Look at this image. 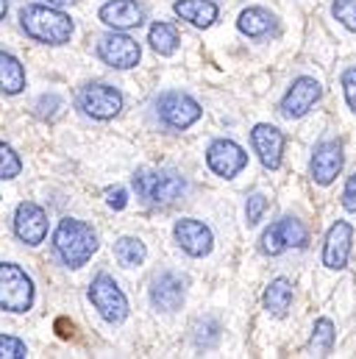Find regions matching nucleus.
<instances>
[{
    "label": "nucleus",
    "mask_w": 356,
    "mask_h": 359,
    "mask_svg": "<svg viewBox=\"0 0 356 359\" xmlns=\"http://www.w3.org/2000/svg\"><path fill=\"white\" fill-rule=\"evenodd\" d=\"M20 25L31 39L45 42V45H64V42H70V36L76 31L73 20L50 3L48 6H39V3L25 6L20 11Z\"/></svg>",
    "instance_id": "nucleus-1"
},
{
    "label": "nucleus",
    "mask_w": 356,
    "mask_h": 359,
    "mask_svg": "<svg viewBox=\"0 0 356 359\" xmlns=\"http://www.w3.org/2000/svg\"><path fill=\"white\" fill-rule=\"evenodd\" d=\"M53 248L62 257L64 265L70 268H81L92 259V254L97 251V234L92 231L84 220H62L56 234H53Z\"/></svg>",
    "instance_id": "nucleus-2"
},
{
    "label": "nucleus",
    "mask_w": 356,
    "mask_h": 359,
    "mask_svg": "<svg viewBox=\"0 0 356 359\" xmlns=\"http://www.w3.org/2000/svg\"><path fill=\"white\" fill-rule=\"evenodd\" d=\"M134 189L137 195L148 203V206H173L186 189V181L181 173L170 168H159V170H137L134 176Z\"/></svg>",
    "instance_id": "nucleus-3"
},
{
    "label": "nucleus",
    "mask_w": 356,
    "mask_h": 359,
    "mask_svg": "<svg viewBox=\"0 0 356 359\" xmlns=\"http://www.w3.org/2000/svg\"><path fill=\"white\" fill-rule=\"evenodd\" d=\"M34 304V281L20 265L0 262V309L28 312Z\"/></svg>",
    "instance_id": "nucleus-4"
},
{
    "label": "nucleus",
    "mask_w": 356,
    "mask_h": 359,
    "mask_svg": "<svg viewBox=\"0 0 356 359\" xmlns=\"http://www.w3.org/2000/svg\"><path fill=\"white\" fill-rule=\"evenodd\" d=\"M89 301L106 323H123L128 315V298L109 273L95 276V281L89 284Z\"/></svg>",
    "instance_id": "nucleus-5"
},
{
    "label": "nucleus",
    "mask_w": 356,
    "mask_h": 359,
    "mask_svg": "<svg viewBox=\"0 0 356 359\" xmlns=\"http://www.w3.org/2000/svg\"><path fill=\"white\" fill-rule=\"evenodd\" d=\"M200 103L195 100V97H189L186 92H165V95H159V100H156V114H159V120L167 126V128H173V131H184V128H189L192 123H198V117H200Z\"/></svg>",
    "instance_id": "nucleus-6"
},
{
    "label": "nucleus",
    "mask_w": 356,
    "mask_h": 359,
    "mask_svg": "<svg viewBox=\"0 0 356 359\" xmlns=\"http://www.w3.org/2000/svg\"><path fill=\"white\" fill-rule=\"evenodd\" d=\"M309 243V231L298 217H281L275 220L265 234H262V251L270 257H278L287 248H306Z\"/></svg>",
    "instance_id": "nucleus-7"
},
{
    "label": "nucleus",
    "mask_w": 356,
    "mask_h": 359,
    "mask_svg": "<svg viewBox=\"0 0 356 359\" xmlns=\"http://www.w3.org/2000/svg\"><path fill=\"white\" fill-rule=\"evenodd\" d=\"M78 106L92 120H111L123 109V95L109 84H87L78 92Z\"/></svg>",
    "instance_id": "nucleus-8"
},
{
    "label": "nucleus",
    "mask_w": 356,
    "mask_h": 359,
    "mask_svg": "<svg viewBox=\"0 0 356 359\" xmlns=\"http://www.w3.org/2000/svg\"><path fill=\"white\" fill-rule=\"evenodd\" d=\"M97 56H100L109 67H114V70H131V67L139 65L142 50H139V45H137V39H131V36H125V34H106V36L97 42Z\"/></svg>",
    "instance_id": "nucleus-9"
},
{
    "label": "nucleus",
    "mask_w": 356,
    "mask_h": 359,
    "mask_svg": "<svg viewBox=\"0 0 356 359\" xmlns=\"http://www.w3.org/2000/svg\"><path fill=\"white\" fill-rule=\"evenodd\" d=\"M206 165L212 173H217L223 179H234L237 173H242L248 168V154L231 140H214L206 151Z\"/></svg>",
    "instance_id": "nucleus-10"
},
{
    "label": "nucleus",
    "mask_w": 356,
    "mask_h": 359,
    "mask_svg": "<svg viewBox=\"0 0 356 359\" xmlns=\"http://www.w3.org/2000/svg\"><path fill=\"white\" fill-rule=\"evenodd\" d=\"M320 95H323L320 81H315V79H309V76H301V79H295V81L289 84V90L284 95V100H281V114H284L287 120H298V117H303V114H309V111L315 109V103L320 100Z\"/></svg>",
    "instance_id": "nucleus-11"
},
{
    "label": "nucleus",
    "mask_w": 356,
    "mask_h": 359,
    "mask_svg": "<svg viewBox=\"0 0 356 359\" xmlns=\"http://www.w3.org/2000/svg\"><path fill=\"white\" fill-rule=\"evenodd\" d=\"M343 165H345V156H343L340 140H323V142L315 148V154H312L309 173H312L315 184L329 187L331 181L343 173Z\"/></svg>",
    "instance_id": "nucleus-12"
},
{
    "label": "nucleus",
    "mask_w": 356,
    "mask_h": 359,
    "mask_svg": "<svg viewBox=\"0 0 356 359\" xmlns=\"http://www.w3.org/2000/svg\"><path fill=\"white\" fill-rule=\"evenodd\" d=\"M14 234L25 243V245H39L48 237V215L39 203L25 201L17 206L14 212Z\"/></svg>",
    "instance_id": "nucleus-13"
},
{
    "label": "nucleus",
    "mask_w": 356,
    "mask_h": 359,
    "mask_svg": "<svg viewBox=\"0 0 356 359\" xmlns=\"http://www.w3.org/2000/svg\"><path fill=\"white\" fill-rule=\"evenodd\" d=\"M184 298H186V278L173 270H165L151 281V304L159 312H176Z\"/></svg>",
    "instance_id": "nucleus-14"
},
{
    "label": "nucleus",
    "mask_w": 356,
    "mask_h": 359,
    "mask_svg": "<svg viewBox=\"0 0 356 359\" xmlns=\"http://www.w3.org/2000/svg\"><path fill=\"white\" fill-rule=\"evenodd\" d=\"M173 234H176V243L181 245V251L189 254V257H206L212 251V243H214L212 229L206 223L195 220V217L178 220Z\"/></svg>",
    "instance_id": "nucleus-15"
},
{
    "label": "nucleus",
    "mask_w": 356,
    "mask_h": 359,
    "mask_svg": "<svg viewBox=\"0 0 356 359\" xmlns=\"http://www.w3.org/2000/svg\"><path fill=\"white\" fill-rule=\"evenodd\" d=\"M351 243H354V229L345 220H337L329 234H326V245H323V265L329 270H343L348 265L351 257Z\"/></svg>",
    "instance_id": "nucleus-16"
},
{
    "label": "nucleus",
    "mask_w": 356,
    "mask_h": 359,
    "mask_svg": "<svg viewBox=\"0 0 356 359\" xmlns=\"http://www.w3.org/2000/svg\"><path fill=\"white\" fill-rule=\"evenodd\" d=\"M251 142L254 151L259 154V162L265 165L267 170H278L281 168V154H284V134L275 126L259 123L251 131Z\"/></svg>",
    "instance_id": "nucleus-17"
},
{
    "label": "nucleus",
    "mask_w": 356,
    "mask_h": 359,
    "mask_svg": "<svg viewBox=\"0 0 356 359\" xmlns=\"http://www.w3.org/2000/svg\"><path fill=\"white\" fill-rule=\"evenodd\" d=\"M97 17L103 25H109L114 31H125V28H137L145 14H142L137 0H109L100 6Z\"/></svg>",
    "instance_id": "nucleus-18"
},
{
    "label": "nucleus",
    "mask_w": 356,
    "mask_h": 359,
    "mask_svg": "<svg viewBox=\"0 0 356 359\" xmlns=\"http://www.w3.org/2000/svg\"><path fill=\"white\" fill-rule=\"evenodd\" d=\"M237 28H240L245 36H251V39H265V36H270V34H275L278 22H275V14H270L267 8H262V6H251V8L240 11V17H237Z\"/></svg>",
    "instance_id": "nucleus-19"
},
{
    "label": "nucleus",
    "mask_w": 356,
    "mask_h": 359,
    "mask_svg": "<svg viewBox=\"0 0 356 359\" xmlns=\"http://www.w3.org/2000/svg\"><path fill=\"white\" fill-rule=\"evenodd\" d=\"M176 14L195 28H209L217 20V6L212 0H176Z\"/></svg>",
    "instance_id": "nucleus-20"
},
{
    "label": "nucleus",
    "mask_w": 356,
    "mask_h": 359,
    "mask_svg": "<svg viewBox=\"0 0 356 359\" xmlns=\"http://www.w3.org/2000/svg\"><path fill=\"white\" fill-rule=\"evenodd\" d=\"M22 90H25V70H22V65L11 53L0 50V92L20 95Z\"/></svg>",
    "instance_id": "nucleus-21"
},
{
    "label": "nucleus",
    "mask_w": 356,
    "mask_h": 359,
    "mask_svg": "<svg viewBox=\"0 0 356 359\" xmlns=\"http://www.w3.org/2000/svg\"><path fill=\"white\" fill-rule=\"evenodd\" d=\"M292 304V284L287 278H273L265 290V309L273 318H284Z\"/></svg>",
    "instance_id": "nucleus-22"
},
{
    "label": "nucleus",
    "mask_w": 356,
    "mask_h": 359,
    "mask_svg": "<svg viewBox=\"0 0 356 359\" xmlns=\"http://www.w3.org/2000/svg\"><path fill=\"white\" fill-rule=\"evenodd\" d=\"M145 257H148L145 243L137 240V237H120V240L114 243V259H117L123 268H137V265L145 262Z\"/></svg>",
    "instance_id": "nucleus-23"
},
{
    "label": "nucleus",
    "mask_w": 356,
    "mask_h": 359,
    "mask_svg": "<svg viewBox=\"0 0 356 359\" xmlns=\"http://www.w3.org/2000/svg\"><path fill=\"white\" fill-rule=\"evenodd\" d=\"M148 42H151V48H153L159 56H170V53H176V48H178L176 28L167 25V22H153L151 31H148Z\"/></svg>",
    "instance_id": "nucleus-24"
},
{
    "label": "nucleus",
    "mask_w": 356,
    "mask_h": 359,
    "mask_svg": "<svg viewBox=\"0 0 356 359\" xmlns=\"http://www.w3.org/2000/svg\"><path fill=\"white\" fill-rule=\"evenodd\" d=\"M334 337H337L334 323H331L329 318H320V320L315 323V334H312V351H315V354H320V357H326V354L331 351V346H334Z\"/></svg>",
    "instance_id": "nucleus-25"
},
{
    "label": "nucleus",
    "mask_w": 356,
    "mask_h": 359,
    "mask_svg": "<svg viewBox=\"0 0 356 359\" xmlns=\"http://www.w3.org/2000/svg\"><path fill=\"white\" fill-rule=\"evenodd\" d=\"M20 170H22V162L14 154V148L0 142V179H17Z\"/></svg>",
    "instance_id": "nucleus-26"
},
{
    "label": "nucleus",
    "mask_w": 356,
    "mask_h": 359,
    "mask_svg": "<svg viewBox=\"0 0 356 359\" xmlns=\"http://www.w3.org/2000/svg\"><path fill=\"white\" fill-rule=\"evenodd\" d=\"M331 14L340 25H345L348 31L356 34V0H334L331 3Z\"/></svg>",
    "instance_id": "nucleus-27"
},
{
    "label": "nucleus",
    "mask_w": 356,
    "mask_h": 359,
    "mask_svg": "<svg viewBox=\"0 0 356 359\" xmlns=\"http://www.w3.org/2000/svg\"><path fill=\"white\" fill-rule=\"evenodd\" d=\"M217 337H220V323H217V320L206 318L203 323H198V334H195V343H198V346L209 348V346L217 343Z\"/></svg>",
    "instance_id": "nucleus-28"
},
{
    "label": "nucleus",
    "mask_w": 356,
    "mask_h": 359,
    "mask_svg": "<svg viewBox=\"0 0 356 359\" xmlns=\"http://www.w3.org/2000/svg\"><path fill=\"white\" fill-rule=\"evenodd\" d=\"M28 348L22 340L11 337V334H0V359H25Z\"/></svg>",
    "instance_id": "nucleus-29"
},
{
    "label": "nucleus",
    "mask_w": 356,
    "mask_h": 359,
    "mask_svg": "<svg viewBox=\"0 0 356 359\" xmlns=\"http://www.w3.org/2000/svg\"><path fill=\"white\" fill-rule=\"evenodd\" d=\"M59 111H62V97H59V95H42V97L36 100V114H39L42 120H56Z\"/></svg>",
    "instance_id": "nucleus-30"
},
{
    "label": "nucleus",
    "mask_w": 356,
    "mask_h": 359,
    "mask_svg": "<svg viewBox=\"0 0 356 359\" xmlns=\"http://www.w3.org/2000/svg\"><path fill=\"white\" fill-rule=\"evenodd\" d=\"M265 209H267V198L262 192H254V195L248 198V203H245V220H248V226H256V223L262 220Z\"/></svg>",
    "instance_id": "nucleus-31"
},
{
    "label": "nucleus",
    "mask_w": 356,
    "mask_h": 359,
    "mask_svg": "<svg viewBox=\"0 0 356 359\" xmlns=\"http://www.w3.org/2000/svg\"><path fill=\"white\" fill-rule=\"evenodd\" d=\"M343 92H345V100H348L351 111H356V67H348L343 73Z\"/></svg>",
    "instance_id": "nucleus-32"
},
{
    "label": "nucleus",
    "mask_w": 356,
    "mask_h": 359,
    "mask_svg": "<svg viewBox=\"0 0 356 359\" xmlns=\"http://www.w3.org/2000/svg\"><path fill=\"white\" fill-rule=\"evenodd\" d=\"M106 203L120 212V209L128 206V192H125L123 187H109V189H106Z\"/></svg>",
    "instance_id": "nucleus-33"
},
{
    "label": "nucleus",
    "mask_w": 356,
    "mask_h": 359,
    "mask_svg": "<svg viewBox=\"0 0 356 359\" xmlns=\"http://www.w3.org/2000/svg\"><path fill=\"white\" fill-rule=\"evenodd\" d=\"M343 206H345V212H356V173L345 181V189H343Z\"/></svg>",
    "instance_id": "nucleus-34"
},
{
    "label": "nucleus",
    "mask_w": 356,
    "mask_h": 359,
    "mask_svg": "<svg viewBox=\"0 0 356 359\" xmlns=\"http://www.w3.org/2000/svg\"><path fill=\"white\" fill-rule=\"evenodd\" d=\"M6 11H8V0H0V20L6 17Z\"/></svg>",
    "instance_id": "nucleus-35"
},
{
    "label": "nucleus",
    "mask_w": 356,
    "mask_h": 359,
    "mask_svg": "<svg viewBox=\"0 0 356 359\" xmlns=\"http://www.w3.org/2000/svg\"><path fill=\"white\" fill-rule=\"evenodd\" d=\"M50 6H67V3H76V0H48Z\"/></svg>",
    "instance_id": "nucleus-36"
}]
</instances>
